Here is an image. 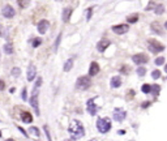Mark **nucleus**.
I'll use <instances>...</instances> for the list:
<instances>
[{"mask_svg": "<svg viewBox=\"0 0 167 141\" xmlns=\"http://www.w3.org/2000/svg\"><path fill=\"white\" fill-rule=\"evenodd\" d=\"M64 141H73V140H64Z\"/></svg>", "mask_w": 167, "mask_h": 141, "instance_id": "46", "label": "nucleus"}, {"mask_svg": "<svg viewBox=\"0 0 167 141\" xmlns=\"http://www.w3.org/2000/svg\"><path fill=\"white\" fill-rule=\"evenodd\" d=\"M40 84H42V77H38L37 82H35V85H34V89H33V92H31V97H30V104H31V107L34 108L37 115L40 114L39 112V103H38V95H39Z\"/></svg>", "mask_w": 167, "mask_h": 141, "instance_id": "2", "label": "nucleus"}, {"mask_svg": "<svg viewBox=\"0 0 167 141\" xmlns=\"http://www.w3.org/2000/svg\"><path fill=\"white\" fill-rule=\"evenodd\" d=\"M150 104H152V102H149V101H146V102H144L142 104H141V107L142 108H148L149 106H150Z\"/></svg>", "mask_w": 167, "mask_h": 141, "instance_id": "35", "label": "nucleus"}, {"mask_svg": "<svg viewBox=\"0 0 167 141\" xmlns=\"http://www.w3.org/2000/svg\"><path fill=\"white\" fill-rule=\"evenodd\" d=\"M121 85V78L120 76H115L111 78V88H119Z\"/></svg>", "mask_w": 167, "mask_h": 141, "instance_id": "18", "label": "nucleus"}, {"mask_svg": "<svg viewBox=\"0 0 167 141\" xmlns=\"http://www.w3.org/2000/svg\"><path fill=\"white\" fill-rule=\"evenodd\" d=\"M21 119L24 123H31L33 122V116H31V114L28 112V111H24L21 112Z\"/></svg>", "mask_w": 167, "mask_h": 141, "instance_id": "17", "label": "nucleus"}, {"mask_svg": "<svg viewBox=\"0 0 167 141\" xmlns=\"http://www.w3.org/2000/svg\"><path fill=\"white\" fill-rule=\"evenodd\" d=\"M161 70H158V69H155V70H153L152 72V77L154 78V80H158L159 77H161Z\"/></svg>", "mask_w": 167, "mask_h": 141, "instance_id": "27", "label": "nucleus"}, {"mask_svg": "<svg viewBox=\"0 0 167 141\" xmlns=\"http://www.w3.org/2000/svg\"><path fill=\"white\" fill-rule=\"evenodd\" d=\"M22 99H24V101H26V89L22 90Z\"/></svg>", "mask_w": 167, "mask_h": 141, "instance_id": "39", "label": "nucleus"}, {"mask_svg": "<svg viewBox=\"0 0 167 141\" xmlns=\"http://www.w3.org/2000/svg\"><path fill=\"white\" fill-rule=\"evenodd\" d=\"M60 38H62V34H59V35H58V38H56L55 46H54V50H55V51H58V47H59V43H60Z\"/></svg>", "mask_w": 167, "mask_h": 141, "instance_id": "30", "label": "nucleus"}, {"mask_svg": "<svg viewBox=\"0 0 167 141\" xmlns=\"http://www.w3.org/2000/svg\"><path fill=\"white\" fill-rule=\"evenodd\" d=\"M127 116V112L123 110V108H115L114 110V119L116 122H123Z\"/></svg>", "mask_w": 167, "mask_h": 141, "instance_id": "8", "label": "nucleus"}, {"mask_svg": "<svg viewBox=\"0 0 167 141\" xmlns=\"http://www.w3.org/2000/svg\"><path fill=\"white\" fill-rule=\"evenodd\" d=\"M132 60L135 64L141 65V64H146L149 61V56L145 55V54H136V55L132 56Z\"/></svg>", "mask_w": 167, "mask_h": 141, "instance_id": "6", "label": "nucleus"}, {"mask_svg": "<svg viewBox=\"0 0 167 141\" xmlns=\"http://www.w3.org/2000/svg\"><path fill=\"white\" fill-rule=\"evenodd\" d=\"M7 141H15V140H13V138H8V140H7Z\"/></svg>", "mask_w": 167, "mask_h": 141, "instance_id": "44", "label": "nucleus"}, {"mask_svg": "<svg viewBox=\"0 0 167 141\" xmlns=\"http://www.w3.org/2000/svg\"><path fill=\"white\" fill-rule=\"evenodd\" d=\"M110 45H111V42L108 39H102V41H99L98 45H97V50H98L99 52H103Z\"/></svg>", "mask_w": 167, "mask_h": 141, "instance_id": "12", "label": "nucleus"}, {"mask_svg": "<svg viewBox=\"0 0 167 141\" xmlns=\"http://www.w3.org/2000/svg\"><path fill=\"white\" fill-rule=\"evenodd\" d=\"M37 76V69H35V65L30 64L28 69V81H33Z\"/></svg>", "mask_w": 167, "mask_h": 141, "instance_id": "13", "label": "nucleus"}, {"mask_svg": "<svg viewBox=\"0 0 167 141\" xmlns=\"http://www.w3.org/2000/svg\"><path fill=\"white\" fill-rule=\"evenodd\" d=\"M72 68H73V59H68L64 64V70L65 72H69Z\"/></svg>", "mask_w": 167, "mask_h": 141, "instance_id": "20", "label": "nucleus"}, {"mask_svg": "<svg viewBox=\"0 0 167 141\" xmlns=\"http://www.w3.org/2000/svg\"><path fill=\"white\" fill-rule=\"evenodd\" d=\"M97 128L101 133H107L111 129V120L108 118H99L97 120Z\"/></svg>", "mask_w": 167, "mask_h": 141, "instance_id": "3", "label": "nucleus"}, {"mask_svg": "<svg viewBox=\"0 0 167 141\" xmlns=\"http://www.w3.org/2000/svg\"><path fill=\"white\" fill-rule=\"evenodd\" d=\"M154 12H155V15H158V16L163 15V13H164V7L162 5V4H158V5L154 8Z\"/></svg>", "mask_w": 167, "mask_h": 141, "instance_id": "23", "label": "nucleus"}, {"mask_svg": "<svg viewBox=\"0 0 167 141\" xmlns=\"http://www.w3.org/2000/svg\"><path fill=\"white\" fill-rule=\"evenodd\" d=\"M148 47L153 54H158V52H162L164 50V46L161 42H158L157 39H149L148 41Z\"/></svg>", "mask_w": 167, "mask_h": 141, "instance_id": "5", "label": "nucleus"}, {"mask_svg": "<svg viewBox=\"0 0 167 141\" xmlns=\"http://www.w3.org/2000/svg\"><path fill=\"white\" fill-rule=\"evenodd\" d=\"M153 7H154V3H153V1H150V3H149V5H148V8H146V11H150Z\"/></svg>", "mask_w": 167, "mask_h": 141, "instance_id": "37", "label": "nucleus"}, {"mask_svg": "<svg viewBox=\"0 0 167 141\" xmlns=\"http://www.w3.org/2000/svg\"><path fill=\"white\" fill-rule=\"evenodd\" d=\"M98 72H99V64L97 61H93L89 68V74L90 76H95V74H98Z\"/></svg>", "mask_w": 167, "mask_h": 141, "instance_id": "15", "label": "nucleus"}, {"mask_svg": "<svg viewBox=\"0 0 167 141\" xmlns=\"http://www.w3.org/2000/svg\"><path fill=\"white\" fill-rule=\"evenodd\" d=\"M58 1H60V0H58Z\"/></svg>", "mask_w": 167, "mask_h": 141, "instance_id": "49", "label": "nucleus"}, {"mask_svg": "<svg viewBox=\"0 0 167 141\" xmlns=\"http://www.w3.org/2000/svg\"><path fill=\"white\" fill-rule=\"evenodd\" d=\"M0 137H1V131H0Z\"/></svg>", "mask_w": 167, "mask_h": 141, "instance_id": "47", "label": "nucleus"}, {"mask_svg": "<svg viewBox=\"0 0 167 141\" xmlns=\"http://www.w3.org/2000/svg\"><path fill=\"white\" fill-rule=\"evenodd\" d=\"M43 128H44V132H46V136H47V138H48V141H52V138H51V136H50V132H48V127L44 126Z\"/></svg>", "mask_w": 167, "mask_h": 141, "instance_id": "32", "label": "nucleus"}, {"mask_svg": "<svg viewBox=\"0 0 167 141\" xmlns=\"http://www.w3.org/2000/svg\"><path fill=\"white\" fill-rule=\"evenodd\" d=\"M133 94H135V93H133V90H129V94H128V98H132V97H133Z\"/></svg>", "mask_w": 167, "mask_h": 141, "instance_id": "41", "label": "nucleus"}, {"mask_svg": "<svg viewBox=\"0 0 167 141\" xmlns=\"http://www.w3.org/2000/svg\"><path fill=\"white\" fill-rule=\"evenodd\" d=\"M4 52H5V54H8V55L13 52V45L11 42H7L5 45H4Z\"/></svg>", "mask_w": 167, "mask_h": 141, "instance_id": "19", "label": "nucleus"}, {"mask_svg": "<svg viewBox=\"0 0 167 141\" xmlns=\"http://www.w3.org/2000/svg\"><path fill=\"white\" fill-rule=\"evenodd\" d=\"M1 13H3V16L7 17V19H12V17H15V15H16V12H15L12 5H5L3 8V11H1Z\"/></svg>", "mask_w": 167, "mask_h": 141, "instance_id": "9", "label": "nucleus"}, {"mask_svg": "<svg viewBox=\"0 0 167 141\" xmlns=\"http://www.w3.org/2000/svg\"><path fill=\"white\" fill-rule=\"evenodd\" d=\"M17 4H19L20 8L25 9V8H28L29 4H30V0H17Z\"/></svg>", "mask_w": 167, "mask_h": 141, "instance_id": "21", "label": "nucleus"}, {"mask_svg": "<svg viewBox=\"0 0 167 141\" xmlns=\"http://www.w3.org/2000/svg\"><path fill=\"white\" fill-rule=\"evenodd\" d=\"M159 92H161V86L157 85V84H154V85H152V90H150V93H153V94L157 97L158 94H159Z\"/></svg>", "mask_w": 167, "mask_h": 141, "instance_id": "24", "label": "nucleus"}, {"mask_svg": "<svg viewBox=\"0 0 167 141\" xmlns=\"http://www.w3.org/2000/svg\"><path fill=\"white\" fill-rule=\"evenodd\" d=\"M68 131H69V135L72 136V140H78V138H81L85 135L84 126L78 120H72L71 124H69Z\"/></svg>", "mask_w": 167, "mask_h": 141, "instance_id": "1", "label": "nucleus"}, {"mask_svg": "<svg viewBox=\"0 0 167 141\" xmlns=\"http://www.w3.org/2000/svg\"><path fill=\"white\" fill-rule=\"evenodd\" d=\"M5 89V82L3 80H0V90H4Z\"/></svg>", "mask_w": 167, "mask_h": 141, "instance_id": "36", "label": "nucleus"}, {"mask_svg": "<svg viewBox=\"0 0 167 141\" xmlns=\"http://www.w3.org/2000/svg\"><path fill=\"white\" fill-rule=\"evenodd\" d=\"M164 72H166V73H167V64L164 65Z\"/></svg>", "mask_w": 167, "mask_h": 141, "instance_id": "43", "label": "nucleus"}, {"mask_svg": "<svg viewBox=\"0 0 167 141\" xmlns=\"http://www.w3.org/2000/svg\"><path fill=\"white\" fill-rule=\"evenodd\" d=\"M90 141H94V140H90Z\"/></svg>", "mask_w": 167, "mask_h": 141, "instance_id": "48", "label": "nucleus"}, {"mask_svg": "<svg viewBox=\"0 0 167 141\" xmlns=\"http://www.w3.org/2000/svg\"><path fill=\"white\" fill-rule=\"evenodd\" d=\"M127 69H129V68H128V67H121V72H123V73H128V70Z\"/></svg>", "mask_w": 167, "mask_h": 141, "instance_id": "38", "label": "nucleus"}, {"mask_svg": "<svg viewBox=\"0 0 167 141\" xmlns=\"http://www.w3.org/2000/svg\"><path fill=\"white\" fill-rule=\"evenodd\" d=\"M118 133H119V135H124V133H125V131H119Z\"/></svg>", "mask_w": 167, "mask_h": 141, "instance_id": "42", "label": "nucleus"}, {"mask_svg": "<svg viewBox=\"0 0 167 141\" xmlns=\"http://www.w3.org/2000/svg\"><path fill=\"white\" fill-rule=\"evenodd\" d=\"M29 132H30V133H33V135H34V136H37V137L40 135L39 129H38L37 127H30V128H29Z\"/></svg>", "mask_w": 167, "mask_h": 141, "instance_id": "26", "label": "nucleus"}, {"mask_svg": "<svg viewBox=\"0 0 167 141\" xmlns=\"http://www.w3.org/2000/svg\"><path fill=\"white\" fill-rule=\"evenodd\" d=\"M145 73H146V69L144 67L137 68V74H139V76H145Z\"/></svg>", "mask_w": 167, "mask_h": 141, "instance_id": "29", "label": "nucleus"}, {"mask_svg": "<svg viewBox=\"0 0 167 141\" xmlns=\"http://www.w3.org/2000/svg\"><path fill=\"white\" fill-rule=\"evenodd\" d=\"M128 30H129V26L125 25V24H120V25H115V26H112V31H114L115 34H119V35L125 34Z\"/></svg>", "mask_w": 167, "mask_h": 141, "instance_id": "7", "label": "nucleus"}, {"mask_svg": "<svg viewBox=\"0 0 167 141\" xmlns=\"http://www.w3.org/2000/svg\"><path fill=\"white\" fill-rule=\"evenodd\" d=\"M91 12H93V8H89V9H87V15H86V20L91 19Z\"/></svg>", "mask_w": 167, "mask_h": 141, "instance_id": "34", "label": "nucleus"}, {"mask_svg": "<svg viewBox=\"0 0 167 141\" xmlns=\"http://www.w3.org/2000/svg\"><path fill=\"white\" fill-rule=\"evenodd\" d=\"M19 129H20V131H21V133H24V136H25V137H28V133L25 132V129H22L21 127H19Z\"/></svg>", "mask_w": 167, "mask_h": 141, "instance_id": "40", "label": "nucleus"}, {"mask_svg": "<svg viewBox=\"0 0 167 141\" xmlns=\"http://www.w3.org/2000/svg\"><path fill=\"white\" fill-rule=\"evenodd\" d=\"M90 86H91V80L87 76L78 77L77 81H76V89L78 90H87Z\"/></svg>", "mask_w": 167, "mask_h": 141, "instance_id": "4", "label": "nucleus"}, {"mask_svg": "<svg viewBox=\"0 0 167 141\" xmlns=\"http://www.w3.org/2000/svg\"><path fill=\"white\" fill-rule=\"evenodd\" d=\"M72 12H73V9H72L71 7H67V8H64V11H63V21H64V22H68L69 19H71Z\"/></svg>", "mask_w": 167, "mask_h": 141, "instance_id": "16", "label": "nucleus"}, {"mask_svg": "<svg viewBox=\"0 0 167 141\" xmlns=\"http://www.w3.org/2000/svg\"><path fill=\"white\" fill-rule=\"evenodd\" d=\"M40 43H42V39H39V38H34V41H33V46L38 47Z\"/></svg>", "mask_w": 167, "mask_h": 141, "instance_id": "31", "label": "nucleus"}, {"mask_svg": "<svg viewBox=\"0 0 167 141\" xmlns=\"http://www.w3.org/2000/svg\"><path fill=\"white\" fill-rule=\"evenodd\" d=\"M150 29H152V31H154L155 34H158V35L163 34V29H162V26H161V24H159V22H152Z\"/></svg>", "mask_w": 167, "mask_h": 141, "instance_id": "14", "label": "nucleus"}, {"mask_svg": "<svg viewBox=\"0 0 167 141\" xmlns=\"http://www.w3.org/2000/svg\"><path fill=\"white\" fill-rule=\"evenodd\" d=\"M12 74H13V76H19V74H20V69H19V68H13V69H12Z\"/></svg>", "mask_w": 167, "mask_h": 141, "instance_id": "33", "label": "nucleus"}, {"mask_svg": "<svg viewBox=\"0 0 167 141\" xmlns=\"http://www.w3.org/2000/svg\"><path fill=\"white\" fill-rule=\"evenodd\" d=\"M86 108H87V112L90 115H95L97 111H98V107H97V104L94 103V99H89L86 103Z\"/></svg>", "mask_w": 167, "mask_h": 141, "instance_id": "10", "label": "nucleus"}, {"mask_svg": "<svg viewBox=\"0 0 167 141\" xmlns=\"http://www.w3.org/2000/svg\"><path fill=\"white\" fill-rule=\"evenodd\" d=\"M150 90H152V85H149V84H144L142 88H141V92L145 93V94H149Z\"/></svg>", "mask_w": 167, "mask_h": 141, "instance_id": "25", "label": "nucleus"}, {"mask_svg": "<svg viewBox=\"0 0 167 141\" xmlns=\"http://www.w3.org/2000/svg\"><path fill=\"white\" fill-rule=\"evenodd\" d=\"M155 65H162V64H164V58L163 56H158L157 59H155Z\"/></svg>", "mask_w": 167, "mask_h": 141, "instance_id": "28", "label": "nucleus"}, {"mask_svg": "<svg viewBox=\"0 0 167 141\" xmlns=\"http://www.w3.org/2000/svg\"><path fill=\"white\" fill-rule=\"evenodd\" d=\"M164 29H167V21H166V24H164Z\"/></svg>", "mask_w": 167, "mask_h": 141, "instance_id": "45", "label": "nucleus"}, {"mask_svg": "<svg viewBox=\"0 0 167 141\" xmlns=\"http://www.w3.org/2000/svg\"><path fill=\"white\" fill-rule=\"evenodd\" d=\"M38 31H39L40 34H44L47 31V29L50 28V22L47 21V20H42V21L38 22Z\"/></svg>", "mask_w": 167, "mask_h": 141, "instance_id": "11", "label": "nucleus"}, {"mask_svg": "<svg viewBox=\"0 0 167 141\" xmlns=\"http://www.w3.org/2000/svg\"><path fill=\"white\" fill-rule=\"evenodd\" d=\"M127 21L129 22V24H135V22H137V21H139V15H137V13H135V15L128 16Z\"/></svg>", "mask_w": 167, "mask_h": 141, "instance_id": "22", "label": "nucleus"}]
</instances>
